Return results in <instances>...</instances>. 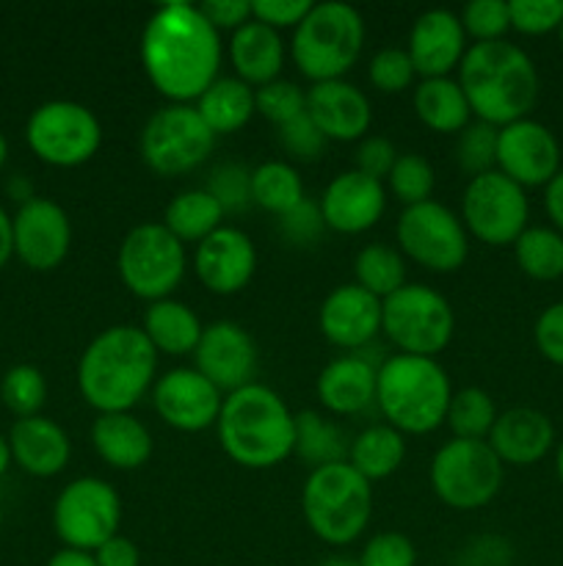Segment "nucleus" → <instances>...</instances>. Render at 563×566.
<instances>
[{
  "label": "nucleus",
  "instance_id": "49530a36",
  "mask_svg": "<svg viewBox=\"0 0 563 566\" xmlns=\"http://www.w3.org/2000/svg\"><path fill=\"white\" fill-rule=\"evenodd\" d=\"M511 31L524 36H544L561 28L563 0H511Z\"/></svg>",
  "mask_w": 563,
  "mask_h": 566
},
{
  "label": "nucleus",
  "instance_id": "0eeeda50",
  "mask_svg": "<svg viewBox=\"0 0 563 566\" xmlns=\"http://www.w3.org/2000/svg\"><path fill=\"white\" fill-rule=\"evenodd\" d=\"M307 528L323 545L346 547L368 531L373 517V484L348 462L309 470L301 490Z\"/></svg>",
  "mask_w": 563,
  "mask_h": 566
},
{
  "label": "nucleus",
  "instance_id": "ddd939ff",
  "mask_svg": "<svg viewBox=\"0 0 563 566\" xmlns=\"http://www.w3.org/2000/svg\"><path fill=\"white\" fill-rule=\"evenodd\" d=\"M121 497L97 475L70 481L53 503L55 536L70 551L94 553L119 534Z\"/></svg>",
  "mask_w": 563,
  "mask_h": 566
},
{
  "label": "nucleus",
  "instance_id": "c03bdc74",
  "mask_svg": "<svg viewBox=\"0 0 563 566\" xmlns=\"http://www.w3.org/2000/svg\"><path fill=\"white\" fill-rule=\"evenodd\" d=\"M464 33L478 42H500L511 31V11L506 0H472L464 6L461 14Z\"/></svg>",
  "mask_w": 563,
  "mask_h": 566
},
{
  "label": "nucleus",
  "instance_id": "79ce46f5",
  "mask_svg": "<svg viewBox=\"0 0 563 566\" xmlns=\"http://www.w3.org/2000/svg\"><path fill=\"white\" fill-rule=\"evenodd\" d=\"M497 133H500V127L486 125L480 119L469 122L458 133L453 155H456V164L461 166V171H467L469 177H478L497 169Z\"/></svg>",
  "mask_w": 563,
  "mask_h": 566
},
{
  "label": "nucleus",
  "instance_id": "6e6d98bb",
  "mask_svg": "<svg viewBox=\"0 0 563 566\" xmlns=\"http://www.w3.org/2000/svg\"><path fill=\"white\" fill-rule=\"evenodd\" d=\"M202 14L208 17L215 31L235 33L237 28L252 20V3L248 0H208L199 6Z\"/></svg>",
  "mask_w": 563,
  "mask_h": 566
},
{
  "label": "nucleus",
  "instance_id": "13d9d810",
  "mask_svg": "<svg viewBox=\"0 0 563 566\" xmlns=\"http://www.w3.org/2000/svg\"><path fill=\"white\" fill-rule=\"evenodd\" d=\"M544 210L552 221V230L563 235V169L544 186Z\"/></svg>",
  "mask_w": 563,
  "mask_h": 566
},
{
  "label": "nucleus",
  "instance_id": "9b49d317",
  "mask_svg": "<svg viewBox=\"0 0 563 566\" xmlns=\"http://www.w3.org/2000/svg\"><path fill=\"white\" fill-rule=\"evenodd\" d=\"M215 133L193 105L169 103L155 111L138 138V153L158 177H180L199 169L215 149Z\"/></svg>",
  "mask_w": 563,
  "mask_h": 566
},
{
  "label": "nucleus",
  "instance_id": "c85d7f7f",
  "mask_svg": "<svg viewBox=\"0 0 563 566\" xmlns=\"http://www.w3.org/2000/svg\"><path fill=\"white\" fill-rule=\"evenodd\" d=\"M92 446L114 470H138L152 459V434L130 412L97 415L92 423Z\"/></svg>",
  "mask_w": 563,
  "mask_h": 566
},
{
  "label": "nucleus",
  "instance_id": "f704fd0d",
  "mask_svg": "<svg viewBox=\"0 0 563 566\" xmlns=\"http://www.w3.org/2000/svg\"><path fill=\"white\" fill-rule=\"evenodd\" d=\"M348 451H351V440L346 431L326 418L323 412L315 409H304L296 415V453L304 464L312 470L326 468V464L348 462Z\"/></svg>",
  "mask_w": 563,
  "mask_h": 566
},
{
  "label": "nucleus",
  "instance_id": "de8ad7c7",
  "mask_svg": "<svg viewBox=\"0 0 563 566\" xmlns=\"http://www.w3.org/2000/svg\"><path fill=\"white\" fill-rule=\"evenodd\" d=\"M204 188L219 199L224 213H235L252 202V169L241 164H221L210 171Z\"/></svg>",
  "mask_w": 563,
  "mask_h": 566
},
{
  "label": "nucleus",
  "instance_id": "f8f14e48",
  "mask_svg": "<svg viewBox=\"0 0 563 566\" xmlns=\"http://www.w3.org/2000/svg\"><path fill=\"white\" fill-rule=\"evenodd\" d=\"M25 142L42 164L75 169L99 153L103 125L88 105L75 99H50L28 116Z\"/></svg>",
  "mask_w": 563,
  "mask_h": 566
},
{
  "label": "nucleus",
  "instance_id": "680f3d73",
  "mask_svg": "<svg viewBox=\"0 0 563 566\" xmlns=\"http://www.w3.org/2000/svg\"><path fill=\"white\" fill-rule=\"evenodd\" d=\"M11 468V448H9V437L0 434V479L6 475V470Z\"/></svg>",
  "mask_w": 563,
  "mask_h": 566
},
{
  "label": "nucleus",
  "instance_id": "c756f323",
  "mask_svg": "<svg viewBox=\"0 0 563 566\" xmlns=\"http://www.w3.org/2000/svg\"><path fill=\"white\" fill-rule=\"evenodd\" d=\"M141 329L158 354L185 357V354L196 352L204 326L185 302L160 298V302H152L147 307Z\"/></svg>",
  "mask_w": 563,
  "mask_h": 566
},
{
  "label": "nucleus",
  "instance_id": "774afa93",
  "mask_svg": "<svg viewBox=\"0 0 563 566\" xmlns=\"http://www.w3.org/2000/svg\"><path fill=\"white\" fill-rule=\"evenodd\" d=\"M0 523H3V509H0Z\"/></svg>",
  "mask_w": 563,
  "mask_h": 566
},
{
  "label": "nucleus",
  "instance_id": "052dcab7",
  "mask_svg": "<svg viewBox=\"0 0 563 566\" xmlns=\"http://www.w3.org/2000/svg\"><path fill=\"white\" fill-rule=\"evenodd\" d=\"M47 566H97V562H94L92 553L70 551V547H64V551H59L53 558H50Z\"/></svg>",
  "mask_w": 563,
  "mask_h": 566
},
{
  "label": "nucleus",
  "instance_id": "a878e982",
  "mask_svg": "<svg viewBox=\"0 0 563 566\" xmlns=\"http://www.w3.org/2000/svg\"><path fill=\"white\" fill-rule=\"evenodd\" d=\"M489 448L502 464L530 468L541 462L555 446V426L544 412L530 407H513L497 415L489 431Z\"/></svg>",
  "mask_w": 563,
  "mask_h": 566
},
{
  "label": "nucleus",
  "instance_id": "aec40b11",
  "mask_svg": "<svg viewBox=\"0 0 563 566\" xmlns=\"http://www.w3.org/2000/svg\"><path fill=\"white\" fill-rule=\"evenodd\" d=\"M257 271V247L252 238L237 227H219L213 235L196 243L193 252V274L204 291L215 296H235Z\"/></svg>",
  "mask_w": 563,
  "mask_h": 566
},
{
  "label": "nucleus",
  "instance_id": "393cba45",
  "mask_svg": "<svg viewBox=\"0 0 563 566\" xmlns=\"http://www.w3.org/2000/svg\"><path fill=\"white\" fill-rule=\"evenodd\" d=\"M375 370L364 354H346L326 365L315 381L320 407L334 418H357L375 407Z\"/></svg>",
  "mask_w": 563,
  "mask_h": 566
},
{
  "label": "nucleus",
  "instance_id": "a211bd4d",
  "mask_svg": "<svg viewBox=\"0 0 563 566\" xmlns=\"http://www.w3.org/2000/svg\"><path fill=\"white\" fill-rule=\"evenodd\" d=\"M14 254L31 271H53L72 249V221L59 202L33 197L11 216Z\"/></svg>",
  "mask_w": 563,
  "mask_h": 566
},
{
  "label": "nucleus",
  "instance_id": "473e14b6",
  "mask_svg": "<svg viewBox=\"0 0 563 566\" xmlns=\"http://www.w3.org/2000/svg\"><path fill=\"white\" fill-rule=\"evenodd\" d=\"M403 459H406V440H403L401 431L386 423H375L359 431L351 440V451H348V464L370 484L397 473Z\"/></svg>",
  "mask_w": 563,
  "mask_h": 566
},
{
  "label": "nucleus",
  "instance_id": "4468645a",
  "mask_svg": "<svg viewBox=\"0 0 563 566\" xmlns=\"http://www.w3.org/2000/svg\"><path fill=\"white\" fill-rule=\"evenodd\" d=\"M395 238L403 258L434 274H453L467 263L469 235L461 216L436 199L403 208L397 216Z\"/></svg>",
  "mask_w": 563,
  "mask_h": 566
},
{
  "label": "nucleus",
  "instance_id": "3c124183",
  "mask_svg": "<svg viewBox=\"0 0 563 566\" xmlns=\"http://www.w3.org/2000/svg\"><path fill=\"white\" fill-rule=\"evenodd\" d=\"M326 230L329 227H326L323 213H320V205L309 202V199H304L298 208H293L290 213L279 219V232L293 247H315L326 235Z\"/></svg>",
  "mask_w": 563,
  "mask_h": 566
},
{
  "label": "nucleus",
  "instance_id": "4c0bfd02",
  "mask_svg": "<svg viewBox=\"0 0 563 566\" xmlns=\"http://www.w3.org/2000/svg\"><path fill=\"white\" fill-rule=\"evenodd\" d=\"M353 276H357L359 287L384 302L408 282L406 258L386 243H368L359 249L357 260H353Z\"/></svg>",
  "mask_w": 563,
  "mask_h": 566
},
{
  "label": "nucleus",
  "instance_id": "bf43d9fd",
  "mask_svg": "<svg viewBox=\"0 0 563 566\" xmlns=\"http://www.w3.org/2000/svg\"><path fill=\"white\" fill-rule=\"evenodd\" d=\"M14 258V232H11V216L0 208V269Z\"/></svg>",
  "mask_w": 563,
  "mask_h": 566
},
{
  "label": "nucleus",
  "instance_id": "5fc2aeb1",
  "mask_svg": "<svg viewBox=\"0 0 563 566\" xmlns=\"http://www.w3.org/2000/svg\"><path fill=\"white\" fill-rule=\"evenodd\" d=\"M312 9L309 0H252V17L274 31H287L296 28Z\"/></svg>",
  "mask_w": 563,
  "mask_h": 566
},
{
  "label": "nucleus",
  "instance_id": "20e7f679",
  "mask_svg": "<svg viewBox=\"0 0 563 566\" xmlns=\"http://www.w3.org/2000/svg\"><path fill=\"white\" fill-rule=\"evenodd\" d=\"M215 431L226 457L246 470L276 468L296 448V415L259 381L224 396Z\"/></svg>",
  "mask_w": 563,
  "mask_h": 566
},
{
  "label": "nucleus",
  "instance_id": "4be33fe9",
  "mask_svg": "<svg viewBox=\"0 0 563 566\" xmlns=\"http://www.w3.org/2000/svg\"><path fill=\"white\" fill-rule=\"evenodd\" d=\"M326 227L340 235H362L373 230L386 210V188L362 171H340L320 193Z\"/></svg>",
  "mask_w": 563,
  "mask_h": 566
},
{
  "label": "nucleus",
  "instance_id": "a18cd8bd",
  "mask_svg": "<svg viewBox=\"0 0 563 566\" xmlns=\"http://www.w3.org/2000/svg\"><path fill=\"white\" fill-rule=\"evenodd\" d=\"M368 77L379 92L384 94H401L417 77L412 59H408L406 48H384L370 59Z\"/></svg>",
  "mask_w": 563,
  "mask_h": 566
},
{
  "label": "nucleus",
  "instance_id": "cd10ccee",
  "mask_svg": "<svg viewBox=\"0 0 563 566\" xmlns=\"http://www.w3.org/2000/svg\"><path fill=\"white\" fill-rule=\"evenodd\" d=\"M226 55H230V64L235 66V77H241L252 88H259L282 75V66H285L287 59V44L279 31L263 25V22L252 17L246 25L230 33Z\"/></svg>",
  "mask_w": 563,
  "mask_h": 566
},
{
  "label": "nucleus",
  "instance_id": "f03ea898",
  "mask_svg": "<svg viewBox=\"0 0 563 566\" xmlns=\"http://www.w3.org/2000/svg\"><path fill=\"white\" fill-rule=\"evenodd\" d=\"M158 352L141 326H108L81 354L77 390L97 415L130 412L158 379Z\"/></svg>",
  "mask_w": 563,
  "mask_h": 566
},
{
  "label": "nucleus",
  "instance_id": "8fccbe9b",
  "mask_svg": "<svg viewBox=\"0 0 563 566\" xmlns=\"http://www.w3.org/2000/svg\"><path fill=\"white\" fill-rule=\"evenodd\" d=\"M276 133H279L282 149H285L293 160H298V164H315V160L323 155L326 144H329L323 133L318 130V125H315L307 114L287 122V125L276 127Z\"/></svg>",
  "mask_w": 563,
  "mask_h": 566
},
{
  "label": "nucleus",
  "instance_id": "864d4df0",
  "mask_svg": "<svg viewBox=\"0 0 563 566\" xmlns=\"http://www.w3.org/2000/svg\"><path fill=\"white\" fill-rule=\"evenodd\" d=\"M397 160V149L384 136H364L357 149V171L384 182Z\"/></svg>",
  "mask_w": 563,
  "mask_h": 566
},
{
  "label": "nucleus",
  "instance_id": "7ed1b4c3",
  "mask_svg": "<svg viewBox=\"0 0 563 566\" xmlns=\"http://www.w3.org/2000/svg\"><path fill=\"white\" fill-rule=\"evenodd\" d=\"M458 86L464 88L469 111L480 122L506 127L528 119L539 99V70L519 44L500 42L469 44L458 66Z\"/></svg>",
  "mask_w": 563,
  "mask_h": 566
},
{
  "label": "nucleus",
  "instance_id": "338daca9",
  "mask_svg": "<svg viewBox=\"0 0 563 566\" xmlns=\"http://www.w3.org/2000/svg\"><path fill=\"white\" fill-rule=\"evenodd\" d=\"M555 33H557V39H561V44H563V22H561V28H557Z\"/></svg>",
  "mask_w": 563,
  "mask_h": 566
},
{
  "label": "nucleus",
  "instance_id": "5701e85b",
  "mask_svg": "<svg viewBox=\"0 0 563 566\" xmlns=\"http://www.w3.org/2000/svg\"><path fill=\"white\" fill-rule=\"evenodd\" d=\"M406 53L423 77H450L467 53V33L461 17L450 9H428L414 20L408 31Z\"/></svg>",
  "mask_w": 563,
  "mask_h": 566
},
{
  "label": "nucleus",
  "instance_id": "dca6fc26",
  "mask_svg": "<svg viewBox=\"0 0 563 566\" xmlns=\"http://www.w3.org/2000/svg\"><path fill=\"white\" fill-rule=\"evenodd\" d=\"M155 415L169 429L182 434H202L219 420L224 392L210 385L196 368H171L152 385Z\"/></svg>",
  "mask_w": 563,
  "mask_h": 566
},
{
  "label": "nucleus",
  "instance_id": "b1692460",
  "mask_svg": "<svg viewBox=\"0 0 563 566\" xmlns=\"http://www.w3.org/2000/svg\"><path fill=\"white\" fill-rule=\"evenodd\" d=\"M307 116L326 142H362L373 125V105L362 88L342 77L307 88Z\"/></svg>",
  "mask_w": 563,
  "mask_h": 566
},
{
  "label": "nucleus",
  "instance_id": "2eb2a0df",
  "mask_svg": "<svg viewBox=\"0 0 563 566\" xmlns=\"http://www.w3.org/2000/svg\"><path fill=\"white\" fill-rule=\"evenodd\" d=\"M528 193L502 171L469 177L461 193V224L467 235L478 238L486 247H513V241L528 230Z\"/></svg>",
  "mask_w": 563,
  "mask_h": 566
},
{
  "label": "nucleus",
  "instance_id": "37998d69",
  "mask_svg": "<svg viewBox=\"0 0 563 566\" xmlns=\"http://www.w3.org/2000/svg\"><path fill=\"white\" fill-rule=\"evenodd\" d=\"M254 92H257V114L265 116L270 125L282 127L307 114V92L296 81L276 77Z\"/></svg>",
  "mask_w": 563,
  "mask_h": 566
},
{
  "label": "nucleus",
  "instance_id": "09e8293b",
  "mask_svg": "<svg viewBox=\"0 0 563 566\" xmlns=\"http://www.w3.org/2000/svg\"><path fill=\"white\" fill-rule=\"evenodd\" d=\"M359 566H417V547L401 531H381L362 547Z\"/></svg>",
  "mask_w": 563,
  "mask_h": 566
},
{
  "label": "nucleus",
  "instance_id": "423d86ee",
  "mask_svg": "<svg viewBox=\"0 0 563 566\" xmlns=\"http://www.w3.org/2000/svg\"><path fill=\"white\" fill-rule=\"evenodd\" d=\"M364 17L340 0L312 3L293 28L290 59L309 83L342 81L364 50Z\"/></svg>",
  "mask_w": 563,
  "mask_h": 566
},
{
  "label": "nucleus",
  "instance_id": "c9c22d12",
  "mask_svg": "<svg viewBox=\"0 0 563 566\" xmlns=\"http://www.w3.org/2000/svg\"><path fill=\"white\" fill-rule=\"evenodd\" d=\"M304 180L287 160H265L252 169V202L265 213L285 216L304 202Z\"/></svg>",
  "mask_w": 563,
  "mask_h": 566
},
{
  "label": "nucleus",
  "instance_id": "ea45409f",
  "mask_svg": "<svg viewBox=\"0 0 563 566\" xmlns=\"http://www.w3.org/2000/svg\"><path fill=\"white\" fill-rule=\"evenodd\" d=\"M0 401L11 415H17V420L42 412L44 401H47V381H44L42 370L33 365H14L6 370L3 381H0Z\"/></svg>",
  "mask_w": 563,
  "mask_h": 566
},
{
  "label": "nucleus",
  "instance_id": "603ef678",
  "mask_svg": "<svg viewBox=\"0 0 563 566\" xmlns=\"http://www.w3.org/2000/svg\"><path fill=\"white\" fill-rule=\"evenodd\" d=\"M533 343L546 363L563 368V302L541 310L533 326Z\"/></svg>",
  "mask_w": 563,
  "mask_h": 566
},
{
  "label": "nucleus",
  "instance_id": "e2e57ef3",
  "mask_svg": "<svg viewBox=\"0 0 563 566\" xmlns=\"http://www.w3.org/2000/svg\"><path fill=\"white\" fill-rule=\"evenodd\" d=\"M318 566H359V562H351V558L334 556V558H326V562H320Z\"/></svg>",
  "mask_w": 563,
  "mask_h": 566
},
{
  "label": "nucleus",
  "instance_id": "6ab92c4d",
  "mask_svg": "<svg viewBox=\"0 0 563 566\" xmlns=\"http://www.w3.org/2000/svg\"><path fill=\"white\" fill-rule=\"evenodd\" d=\"M259 352L254 337L235 321H215L204 326L199 346L193 352V368L224 396L254 385Z\"/></svg>",
  "mask_w": 563,
  "mask_h": 566
},
{
  "label": "nucleus",
  "instance_id": "a19ab883",
  "mask_svg": "<svg viewBox=\"0 0 563 566\" xmlns=\"http://www.w3.org/2000/svg\"><path fill=\"white\" fill-rule=\"evenodd\" d=\"M386 186H390L392 197L403 208H412V205H423L434 197L436 171L431 160L423 158V155L403 153L397 155L395 166H392L390 177H386Z\"/></svg>",
  "mask_w": 563,
  "mask_h": 566
},
{
  "label": "nucleus",
  "instance_id": "58836bf2",
  "mask_svg": "<svg viewBox=\"0 0 563 566\" xmlns=\"http://www.w3.org/2000/svg\"><path fill=\"white\" fill-rule=\"evenodd\" d=\"M497 415L500 412L489 392L480 387H464V390L453 392L445 426L456 440H489Z\"/></svg>",
  "mask_w": 563,
  "mask_h": 566
},
{
  "label": "nucleus",
  "instance_id": "0e129e2a",
  "mask_svg": "<svg viewBox=\"0 0 563 566\" xmlns=\"http://www.w3.org/2000/svg\"><path fill=\"white\" fill-rule=\"evenodd\" d=\"M555 473H557V481L563 484V440L557 442V453H555Z\"/></svg>",
  "mask_w": 563,
  "mask_h": 566
},
{
  "label": "nucleus",
  "instance_id": "39448f33",
  "mask_svg": "<svg viewBox=\"0 0 563 566\" xmlns=\"http://www.w3.org/2000/svg\"><path fill=\"white\" fill-rule=\"evenodd\" d=\"M450 398V376L431 357L392 354L375 370V407L401 434L423 437L439 429Z\"/></svg>",
  "mask_w": 563,
  "mask_h": 566
},
{
  "label": "nucleus",
  "instance_id": "7c9ffc66",
  "mask_svg": "<svg viewBox=\"0 0 563 566\" xmlns=\"http://www.w3.org/2000/svg\"><path fill=\"white\" fill-rule=\"evenodd\" d=\"M414 114L428 130L442 136H458L472 122V111L456 77H423L414 86Z\"/></svg>",
  "mask_w": 563,
  "mask_h": 566
},
{
  "label": "nucleus",
  "instance_id": "f3484780",
  "mask_svg": "<svg viewBox=\"0 0 563 566\" xmlns=\"http://www.w3.org/2000/svg\"><path fill=\"white\" fill-rule=\"evenodd\" d=\"M497 171L522 188H541L561 171V144L535 119H519L497 133Z\"/></svg>",
  "mask_w": 563,
  "mask_h": 566
},
{
  "label": "nucleus",
  "instance_id": "2f4dec72",
  "mask_svg": "<svg viewBox=\"0 0 563 566\" xmlns=\"http://www.w3.org/2000/svg\"><path fill=\"white\" fill-rule=\"evenodd\" d=\"M193 108L204 119V125L215 133V136H226V133H237L241 127L248 125L254 114H257V92L241 77H219L202 97L196 99Z\"/></svg>",
  "mask_w": 563,
  "mask_h": 566
},
{
  "label": "nucleus",
  "instance_id": "e433bc0d",
  "mask_svg": "<svg viewBox=\"0 0 563 566\" xmlns=\"http://www.w3.org/2000/svg\"><path fill=\"white\" fill-rule=\"evenodd\" d=\"M519 271L535 282H555L563 276V235L552 227H528L513 241Z\"/></svg>",
  "mask_w": 563,
  "mask_h": 566
},
{
  "label": "nucleus",
  "instance_id": "9d476101",
  "mask_svg": "<svg viewBox=\"0 0 563 566\" xmlns=\"http://www.w3.org/2000/svg\"><path fill=\"white\" fill-rule=\"evenodd\" d=\"M188 254L185 243L177 241L163 221L136 224L119 243L116 271L127 291L147 304L171 298V293L185 280Z\"/></svg>",
  "mask_w": 563,
  "mask_h": 566
},
{
  "label": "nucleus",
  "instance_id": "f257e3e1",
  "mask_svg": "<svg viewBox=\"0 0 563 566\" xmlns=\"http://www.w3.org/2000/svg\"><path fill=\"white\" fill-rule=\"evenodd\" d=\"M138 53L158 94L191 105L219 81L224 44L199 6L166 3L144 25Z\"/></svg>",
  "mask_w": 563,
  "mask_h": 566
},
{
  "label": "nucleus",
  "instance_id": "1a4fd4ad",
  "mask_svg": "<svg viewBox=\"0 0 563 566\" xmlns=\"http://www.w3.org/2000/svg\"><path fill=\"white\" fill-rule=\"evenodd\" d=\"M434 495L456 512L486 509L502 490L506 464L486 440H447L428 468Z\"/></svg>",
  "mask_w": 563,
  "mask_h": 566
},
{
  "label": "nucleus",
  "instance_id": "6e6552de",
  "mask_svg": "<svg viewBox=\"0 0 563 566\" xmlns=\"http://www.w3.org/2000/svg\"><path fill=\"white\" fill-rule=\"evenodd\" d=\"M381 332L397 354L436 359L456 335V313L436 287L406 282L381 302Z\"/></svg>",
  "mask_w": 563,
  "mask_h": 566
},
{
  "label": "nucleus",
  "instance_id": "69168bd1",
  "mask_svg": "<svg viewBox=\"0 0 563 566\" xmlns=\"http://www.w3.org/2000/svg\"><path fill=\"white\" fill-rule=\"evenodd\" d=\"M6 158H9V142H6V136L0 133V169H3Z\"/></svg>",
  "mask_w": 563,
  "mask_h": 566
},
{
  "label": "nucleus",
  "instance_id": "4d7b16f0",
  "mask_svg": "<svg viewBox=\"0 0 563 566\" xmlns=\"http://www.w3.org/2000/svg\"><path fill=\"white\" fill-rule=\"evenodd\" d=\"M97 566H138L141 564V553H138L136 542H130L127 536L116 534L114 539L105 542L103 547L92 553Z\"/></svg>",
  "mask_w": 563,
  "mask_h": 566
},
{
  "label": "nucleus",
  "instance_id": "72a5a7b5",
  "mask_svg": "<svg viewBox=\"0 0 563 566\" xmlns=\"http://www.w3.org/2000/svg\"><path fill=\"white\" fill-rule=\"evenodd\" d=\"M224 208L208 188L180 191L163 210V227L180 243H202L224 227Z\"/></svg>",
  "mask_w": 563,
  "mask_h": 566
},
{
  "label": "nucleus",
  "instance_id": "412c9836",
  "mask_svg": "<svg viewBox=\"0 0 563 566\" xmlns=\"http://www.w3.org/2000/svg\"><path fill=\"white\" fill-rule=\"evenodd\" d=\"M318 329L326 340L342 352H364L381 332V298L359 287L337 285L318 310Z\"/></svg>",
  "mask_w": 563,
  "mask_h": 566
},
{
  "label": "nucleus",
  "instance_id": "bb28decb",
  "mask_svg": "<svg viewBox=\"0 0 563 566\" xmlns=\"http://www.w3.org/2000/svg\"><path fill=\"white\" fill-rule=\"evenodd\" d=\"M11 462L33 479H53L70 464V434L44 415L22 418L9 431Z\"/></svg>",
  "mask_w": 563,
  "mask_h": 566
}]
</instances>
